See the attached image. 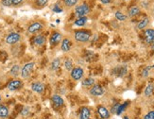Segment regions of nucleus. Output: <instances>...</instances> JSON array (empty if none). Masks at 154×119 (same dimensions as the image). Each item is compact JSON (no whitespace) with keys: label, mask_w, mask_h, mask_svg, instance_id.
Segmentation results:
<instances>
[{"label":"nucleus","mask_w":154,"mask_h":119,"mask_svg":"<svg viewBox=\"0 0 154 119\" xmlns=\"http://www.w3.org/2000/svg\"><path fill=\"white\" fill-rule=\"evenodd\" d=\"M74 37H75L76 41L80 42V43H85V42H88L89 40H90V33H89L88 31L78 30L75 32Z\"/></svg>","instance_id":"obj_1"},{"label":"nucleus","mask_w":154,"mask_h":119,"mask_svg":"<svg viewBox=\"0 0 154 119\" xmlns=\"http://www.w3.org/2000/svg\"><path fill=\"white\" fill-rule=\"evenodd\" d=\"M89 11H90V8H89V6L87 5V4H82V5L77 6L76 9H75L76 15L79 18L85 17L86 16V14H88Z\"/></svg>","instance_id":"obj_2"},{"label":"nucleus","mask_w":154,"mask_h":119,"mask_svg":"<svg viewBox=\"0 0 154 119\" xmlns=\"http://www.w3.org/2000/svg\"><path fill=\"white\" fill-rule=\"evenodd\" d=\"M34 66H35L34 62H28V63H27V64L24 65L22 70H21V77L23 78H27L30 76L32 71H33Z\"/></svg>","instance_id":"obj_3"},{"label":"nucleus","mask_w":154,"mask_h":119,"mask_svg":"<svg viewBox=\"0 0 154 119\" xmlns=\"http://www.w3.org/2000/svg\"><path fill=\"white\" fill-rule=\"evenodd\" d=\"M84 71L82 67H75L71 70V77L75 80H79L83 77Z\"/></svg>","instance_id":"obj_4"},{"label":"nucleus","mask_w":154,"mask_h":119,"mask_svg":"<svg viewBox=\"0 0 154 119\" xmlns=\"http://www.w3.org/2000/svg\"><path fill=\"white\" fill-rule=\"evenodd\" d=\"M20 40V34L16 33V32H13L10 33L6 38V43L8 45H14Z\"/></svg>","instance_id":"obj_5"},{"label":"nucleus","mask_w":154,"mask_h":119,"mask_svg":"<svg viewBox=\"0 0 154 119\" xmlns=\"http://www.w3.org/2000/svg\"><path fill=\"white\" fill-rule=\"evenodd\" d=\"M22 87V81L19 80V79H13L9 82L8 84V88H9L10 91H16L18 90L19 88Z\"/></svg>","instance_id":"obj_6"},{"label":"nucleus","mask_w":154,"mask_h":119,"mask_svg":"<svg viewBox=\"0 0 154 119\" xmlns=\"http://www.w3.org/2000/svg\"><path fill=\"white\" fill-rule=\"evenodd\" d=\"M90 94L95 97L102 96L104 94V89L100 85H93V87L90 90Z\"/></svg>","instance_id":"obj_7"},{"label":"nucleus","mask_w":154,"mask_h":119,"mask_svg":"<svg viewBox=\"0 0 154 119\" xmlns=\"http://www.w3.org/2000/svg\"><path fill=\"white\" fill-rule=\"evenodd\" d=\"M31 90L33 91L35 93H38V94H42L44 93V84L42 82H34L31 84Z\"/></svg>","instance_id":"obj_8"},{"label":"nucleus","mask_w":154,"mask_h":119,"mask_svg":"<svg viewBox=\"0 0 154 119\" xmlns=\"http://www.w3.org/2000/svg\"><path fill=\"white\" fill-rule=\"evenodd\" d=\"M43 27H44V26L42 25L41 23L35 22V23H33V24H31V25L28 27L27 31H28L30 33H35V32H37V31L43 29Z\"/></svg>","instance_id":"obj_9"},{"label":"nucleus","mask_w":154,"mask_h":119,"mask_svg":"<svg viewBox=\"0 0 154 119\" xmlns=\"http://www.w3.org/2000/svg\"><path fill=\"white\" fill-rule=\"evenodd\" d=\"M145 40L147 43H152L154 41V29H148L145 31Z\"/></svg>","instance_id":"obj_10"},{"label":"nucleus","mask_w":154,"mask_h":119,"mask_svg":"<svg viewBox=\"0 0 154 119\" xmlns=\"http://www.w3.org/2000/svg\"><path fill=\"white\" fill-rule=\"evenodd\" d=\"M60 41H62V34L59 33V32H54L53 34L51 35L50 40H49L50 45H52V46L58 45Z\"/></svg>","instance_id":"obj_11"},{"label":"nucleus","mask_w":154,"mask_h":119,"mask_svg":"<svg viewBox=\"0 0 154 119\" xmlns=\"http://www.w3.org/2000/svg\"><path fill=\"white\" fill-rule=\"evenodd\" d=\"M98 113L100 116V117L103 118V119H108L109 117H110V112H109V111L103 106H99L98 107Z\"/></svg>","instance_id":"obj_12"},{"label":"nucleus","mask_w":154,"mask_h":119,"mask_svg":"<svg viewBox=\"0 0 154 119\" xmlns=\"http://www.w3.org/2000/svg\"><path fill=\"white\" fill-rule=\"evenodd\" d=\"M91 113L87 107H82L79 112V119H90Z\"/></svg>","instance_id":"obj_13"},{"label":"nucleus","mask_w":154,"mask_h":119,"mask_svg":"<svg viewBox=\"0 0 154 119\" xmlns=\"http://www.w3.org/2000/svg\"><path fill=\"white\" fill-rule=\"evenodd\" d=\"M71 48V42L69 39H63L62 41V45H60V49H62L63 52H67L69 51Z\"/></svg>","instance_id":"obj_14"},{"label":"nucleus","mask_w":154,"mask_h":119,"mask_svg":"<svg viewBox=\"0 0 154 119\" xmlns=\"http://www.w3.org/2000/svg\"><path fill=\"white\" fill-rule=\"evenodd\" d=\"M51 100L56 106H58V107H60V106H63L64 104V101H63V97L60 96H59V94H53L52 97H51Z\"/></svg>","instance_id":"obj_15"},{"label":"nucleus","mask_w":154,"mask_h":119,"mask_svg":"<svg viewBox=\"0 0 154 119\" xmlns=\"http://www.w3.org/2000/svg\"><path fill=\"white\" fill-rule=\"evenodd\" d=\"M9 114L10 111L8 109V107L3 104H0V118H6L9 116Z\"/></svg>","instance_id":"obj_16"},{"label":"nucleus","mask_w":154,"mask_h":119,"mask_svg":"<svg viewBox=\"0 0 154 119\" xmlns=\"http://www.w3.org/2000/svg\"><path fill=\"white\" fill-rule=\"evenodd\" d=\"M46 39L44 36H43V35H38V36H36L34 39V43L37 46H43L46 43Z\"/></svg>","instance_id":"obj_17"},{"label":"nucleus","mask_w":154,"mask_h":119,"mask_svg":"<svg viewBox=\"0 0 154 119\" xmlns=\"http://www.w3.org/2000/svg\"><path fill=\"white\" fill-rule=\"evenodd\" d=\"M140 13V9H139V7H137V6H133L131 7V9L129 10V16H131V17H133V16H135V15H137Z\"/></svg>","instance_id":"obj_18"},{"label":"nucleus","mask_w":154,"mask_h":119,"mask_svg":"<svg viewBox=\"0 0 154 119\" xmlns=\"http://www.w3.org/2000/svg\"><path fill=\"white\" fill-rule=\"evenodd\" d=\"M87 21H88V19H87L86 16H85V17H80V18H78L75 21V25L78 26V27H83L85 24L87 23Z\"/></svg>","instance_id":"obj_19"},{"label":"nucleus","mask_w":154,"mask_h":119,"mask_svg":"<svg viewBox=\"0 0 154 119\" xmlns=\"http://www.w3.org/2000/svg\"><path fill=\"white\" fill-rule=\"evenodd\" d=\"M82 86L84 87H90L92 85L95 84V79L92 78H85L84 80L82 82Z\"/></svg>","instance_id":"obj_20"},{"label":"nucleus","mask_w":154,"mask_h":119,"mask_svg":"<svg viewBox=\"0 0 154 119\" xmlns=\"http://www.w3.org/2000/svg\"><path fill=\"white\" fill-rule=\"evenodd\" d=\"M153 90H154V86L153 84H151V83H149V84L146 87V89H145V96L146 97H149V96H151L152 93H153Z\"/></svg>","instance_id":"obj_21"},{"label":"nucleus","mask_w":154,"mask_h":119,"mask_svg":"<svg viewBox=\"0 0 154 119\" xmlns=\"http://www.w3.org/2000/svg\"><path fill=\"white\" fill-rule=\"evenodd\" d=\"M148 22H149V19H148V18L143 19L142 21H140V22L138 23V25H137V29H145V27L148 25Z\"/></svg>","instance_id":"obj_22"},{"label":"nucleus","mask_w":154,"mask_h":119,"mask_svg":"<svg viewBox=\"0 0 154 119\" xmlns=\"http://www.w3.org/2000/svg\"><path fill=\"white\" fill-rule=\"evenodd\" d=\"M60 59H59V58H56V59L53 60V62H52V63H51V69L54 70V71L58 70L59 67H60Z\"/></svg>","instance_id":"obj_23"},{"label":"nucleus","mask_w":154,"mask_h":119,"mask_svg":"<svg viewBox=\"0 0 154 119\" xmlns=\"http://www.w3.org/2000/svg\"><path fill=\"white\" fill-rule=\"evenodd\" d=\"M19 71H20V66L17 65V64H15V65H13V67H11V74L13 75V77H16V76H18Z\"/></svg>","instance_id":"obj_24"},{"label":"nucleus","mask_w":154,"mask_h":119,"mask_svg":"<svg viewBox=\"0 0 154 119\" xmlns=\"http://www.w3.org/2000/svg\"><path fill=\"white\" fill-rule=\"evenodd\" d=\"M64 67H65V69L68 71H71L73 69V62L70 59L65 60V62H64Z\"/></svg>","instance_id":"obj_25"},{"label":"nucleus","mask_w":154,"mask_h":119,"mask_svg":"<svg viewBox=\"0 0 154 119\" xmlns=\"http://www.w3.org/2000/svg\"><path fill=\"white\" fill-rule=\"evenodd\" d=\"M115 18L119 21H125L127 19V16L124 13H122L121 11H116L115 13Z\"/></svg>","instance_id":"obj_26"},{"label":"nucleus","mask_w":154,"mask_h":119,"mask_svg":"<svg viewBox=\"0 0 154 119\" xmlns=\"http://www.w3.org/2000/svg\"><path fill=\"white\" fill-rule=\"evenodd\" d=\"M128 104H129V102H125L124 104H122V105H119V107H118V109H117V112H116V114H121L124 111H125V109L127 108V106H128Z\"/></svg>","instance_id":"obj_27"},{"label":"nucleus","mask_w":154,"mask_h":119,"mask_svg":"<svg viewBox=\"0 0 154 119\" xmlns=\"http://www.w3.org/2000/svg\"><path fill=\"white\" fill-rule=\"evenodd\" d=\"M63 2L67 7H73L78 3V0H63Z\"/></svg>","instance_id":"obj_28"},{"label":"nucleus","mask_w":154,"mask_h":119,"mask_svg":"<svg viewBox=\"0 0 154 119\" xmlns=\"http://www.w3.org/2000/svg\"><path fill=\"white\" fill-rule=\"evenodd\" d=\"M21 116L24 117H27V116H30V109L27 107H24L22 112H21Z\"/></svg>","instance_id":"obj_29"},{"label":"nucleus","mask_w":154,"mask_h":119,"mask_svg":"<svg viewBox=\"0 0 154 119\" xmlns=\"http://www.w3.org/2000/svg\"><path fill=\"white\" fill-rule=\"evenodd\" d=\"M48 2V0H36V3H37V5L40 7H44L46 6Z\"/></svg>","instance_id":"obj_30"},{"label":"nucleus","mask_w":154,"mask_h":119,"mask_svg":"<svg viewBox=\"0 0 154 119\" xmlns=\"http://www.w3.org/2000/svg\"><path fill=\"white\" fill-rule=\"evenodd\" d=\"M144 119H154V111H151V112H148V113L144 116Z\"/></svg>","instance_id":"obj_31"},{"label":"nucleus","mask_w":154,"mask_h":119,"mask_svg":"<svg viewBox=\"0 0 154 119\" xmlns=\"http://www.w3.org/2000/svg\"><path fill=\"white\" fill-rule=\"evenodd\" d=\"M13 0H2V4L6 7H10L13 5Z\"/></svg>","instance_id":"obj_32"},{"label":"nucleus","mask_w":154,"mask_h":119,"mask_svg":"<svg viewBox=\"0 0 154 119\" xmlns=\"http://www.w3.org/2000/svg\"><path fill=\"white\" fill-rule=\"evenodd\" d=\"M150 68H151V67L147 66V67H146V68L144 69V71H143V77H144V78H147V77L148 76L149 70H150Z\"/></svg>","instance_id":"obj_33"},{"label":"nucleus","mask_w":154,"mask_h":119,"mask_svg":"<svg viewBox=\"0 0 154 119\" xmlns=\"http://www.w3.org/2000/svg\"><path fill=\"white\" fill-rule=\"evenodd\" d=\"M52 10L54 11V13H62L63 11V9L62 8H60V6H54L53 8H52Z\"/></svg>","instance_id":"obj_34"},{"label":"nucleus","mask_w":154,"mask_h":119,"mask_svg":"<svg viewBox=\"0 0 154 119\" xmlns=\"http://www.w3.org/2000/svg\"><path fill=\"white\" fill-rule=\"evenodd\" d=\"M119 105H120V104H116V105H115V107H113V108L112 112H113V113H116V112H117V109H118Z\"/></svg>","instance_id":"obj_35"},{"label":"nucleus","mask_w":154,"mask_h":119,"mask_svg":"<svg viewBox=\"0 0 154 119\" xmlns=\"http://www.w3.org/2000/svg\"><path fill=\"white\" fill-rule=\"evenodd\" d=\"M23 1V0H13V5L16 6V5H19L20 3H21Z\"/></svg>","instance_id":"obj_36"},{"label":"nucleus","mask_w":154,"mask_h":119,"mask_svg":"<svg viewBox=\"0 0 154 119\" xmlns=\"http://www.w3.org/2000/svg\"><path fill=\"white\" fill-rule=\"evenodd\" d=\"M111 1L112 0H100V2L103 3V4H108V3H110Z\"/></svg>","instance_id":"obj_37"},{"label":"nucleus","mask_w":154,"mask_h":119,"mask_svg":"<svg viewBox=\"0 0 154 119\" xmlns=\"http://www.w3.org/2000/svg\"><path fill=\"white\" fill-rule=\"evenodd\" d=\"M151 49L152 50H154V41L152 42V43H151Z\"/></svg>","instance_id":"obj_38"},{"label":"nucleus","mask_w":154,"mask_h":119,"mask_svg":"<svg viewBox=\"0 0 154 119\" xmlns=\"http://www.w3.org/2000/svg\"><path fill=\"white\" fill-rule=\"evenodd\" d=\"M1 100H2V97H1V94H0V102H1Z\"/></svg>","instance_id":"obj_39"},{"label":"nucleus","mask_w":154,"mask_h":119,"mask_svg":"<svg viewBox=\"0 0 154 119\" xmlns=\"http://www.w3.org/2000/svg\"><path fill=\"white\" fill-rule=\"evenodd\" d=\"M124 119H129V117H128V116H125V117H124Z\"/></svg>","instance_id":"obj_40"},{"label":"nucleus","mask_w":154,"mask_h":119,"mask_svg":"<svg viewBox=\"0 0 154 119\" xmlns=\"http://www.w3.org/2000/svg\"><path fill=\"white\" fill-rule=\"evenodd\" d=\"M125 1H129V0H125Z\"/></svg>","instance_id":"obj_41"},{"label":"nucleus","mask_w":154,"mask_h":119,"mask_svg":"<svg viewBox=\"0 0 154 119\" xmlns=\"http://www.w3.org/2000/svg\"><path fill=\"white\" fill-rule=\"evenodd\" d=\"M153 10H154V6H153Z\"/></svg>","instance_id":"obj_42"}]
</instances>
